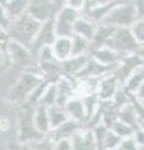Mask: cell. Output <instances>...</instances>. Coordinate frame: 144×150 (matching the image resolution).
Masks as SVG:
<instances>
[{
    "label": "cell",
    "mask_w": 144,
    "mask_h": 150,
    "mask_svg": "<svg viewBox=\"0 0 144 150\" xmlns=\"http://www.w3.org/2000/svg\"><path fill=\"white\" fill-rule=\"evenodd\" d=\"M134 139L138 144V149H144V129L143 128H139L134 131L133 134Z\"/></svg>",
    "instance_id": "60d3db41"
},
{
    "label": "cell",
    "mask_w": 144,
    "mask_h": 150,
    "mask_svg": "<svg viewBox=\"0 0 144 150\" xmlns=\"http://www.w3.org/2000/svg\"><path fill=\"white\" fill-rule=\"evenodd\" d=\"M57 100H58V91H57V83H53V84H49V86L46 88V90L44 93L43 98L39 104H43L45 106H53L57 104Z\"/></svg>",
    "instance_id": "4dcf8cb0"
},
{
    "label": "cell",
    "mask_w": 144,
    "mask_h": 150,
    "mask_svg": "<svg viewBox=\"0 0 144 150\" xmlns=\"http://www.w3.org/2000/svg\"><path fill=\"white\" fill-rule=\"evenodd\" d=\"M43 78L30 71H24L21 74L18 83L13 86V89L8 93L6 96L1 98L3 100H6L14 105H23L29 99L30 94L34 89L38 86V84L41 83Z\"/></svg>",
    "instance_id": "3957f363"
},
{
    "label": "cell",
    "mask_w": 144,
    "mask_h": 150,
    "mask_svg": "<svg viewBox=\"0 0 144 150\" xmlns=\"http://www.w3.org/2000/svg\"><path fill=\"white\" fill-rule=\"evenodd\" d=\"M60 9L57 6L54 0H30L28 6V14L36 20L45 23L55 19Z\"/></svg>",
    "instance_id": "52a82bcc"
},
{
    "label": "cell",
    "mask_w": 144,
    "mask_h": 150,
    "mask_svg": "<svg viewBox=\"0 0 144 150\" xmlns=\"http://www.w3.org/2000/svg\"><path fill=\"white\" fill-rule=\"evenodd\" d=\"M34 124L36 129L41 131L43 134H48L52 130V125H50V119H49V111L48 106L43 104H38L35 106L34 111Z\"/></svg>",
    "instance_id": "ffe728a7"
},
{
    "label": "cell",
    "mask_w": 144,
    "mask_h": 150,
    "mask_svg": "<svg viewBox=\"0 0 144 150\" xmlns=\"http://www.w3.org/2000/svg\"><path fill=\"white\" fill-rule=\"evenodd\" d=\"M49 81H46V80H41V83H39L38 84V86H36L34 90H33V93L30 94V96H29V99H28V104H31V105H38L39 103H40V100H41V98H43V95H44V93H45V90H46V88L49 86Z\"/></svg>",
    "instance_id": "1f68e13d"
},
{
    "label": "cell",
    "mask_w": 144,
    "mask_h": 150,
    "mask_svg": "<svg viewBox=\"0 0 144 150\" xmlns=\"http://www.w3.org/2000/svg\"><path fill=\"white\" fill-rule=\"evenodd\" d=\"M142 46H144V44H143V45H142Z\"/></svg>",
    "instance_id": "816d5d0a"
},
{
    "label": "cell",
    "mask_w": 144,
    "mask_h": 150,
    "mask_svg": "<svg viewBox=\"0 0 144 150\" xmlns=\"http://www.w3.org/2000/svg\"><path fill=\"white\" fill-rule=\"evenodd\" d=\"M49 111V119H50V125L53 128H57L60 124H63L64 121H67L69 119V115L65 110V108L59 106V105H53L48 108Z\"/></svg>",
    "instance_id": "484cf974"
},
{
    "label": "cell",
    "mask_w": 144,
    "mask_h": 150,
    "mask_svg": "<svg viewBox=\"0 0 144 150\" xmlns=\"http://www.w3.org/2000/svg\"><path fill=\"white\" fill-rule=\"evenodd\" d=\"M41 25H43L41 21L36 20L35 18L25 13L19 18L13 19L10 26L8 28V30L5 33L11 40H15L30 49V45L33 44Z\"/></svg>",
    "instance_id": "6da1fadb"
},
{
    "label": "cell",
    "mask_w": 144,
    "mask_h": 150,
    "mask_svg": "<svg viewBox=\"0 0 144 150\" xmlns=\"http://www.w3.org/2000/svg\"><path fill=\"white\" fill-rule=\"evenodd\" d=\"M119 85H120L119 79L117 78V75L113 71L104 75V76L100 79L99 88H98V95L100 98V100L113 99L114 94L117 91Z\"/></svg>",
    "instance_id": "2e32d148"
},
{
    "label": "cell",
    "mask_w": 144,
    "mask_h": 150,
    "mask_svg": "<svg viewBox=\"0 0 144 150\" xmlns=\"http://www.w3.org/2000/svg\"><path fill=\"white\" fill-rule=\"evenodd\" d=\"M54 20L55 19H52V20L43 23V25H41L39 33L36 34L33 44L30 45V51H31V54H33L36 63H38V54H39L40 49L46 45H53L54 41L57 40V38H58L57 33H55Z\"/></svg>",
    "instance_id": "ba28073f"
},
{
    "label": "cell",
    "mask_w": 144,
    "mask_h": 150,
    "mask_svg": "<svg viewBox=\"0 0 144 150\" xmlns=\"http://www.w3.org/2000/svg\"><path fill=\"white\" fill-rule=\"evenodd\" d=\"M143 104H144V101H143Z\"/></svg>",
    "instance_id": "f5cc1de1"
},
{
    "label": "cell",
    "mask_w": 144,
    "mask_h": 150,
    "mask_svg": "<svg viewBox=\"0 0 144 150\" xmlns=\"http://www.w3.org/2000/svg\"><path fill=\"white\" fill-rule=\"evenodd\" d=\"M24 70L15 65H10L5 69H1V98L6 96L13 86L18 83Z\"/></svg>",
    "instance_id": "9a60e30c"
},
{
    "label": "cell",
    "mask_w": 144,
    "mask_h": 150,
    "mask_svg": "<svg viewBox=\"0 0 144 150\" xmlns=\"http://www.w3.org/2000/svg\"><path fill=\"white\" fill-rule=\"evenodd\" d=\"M143 81H144V65L139 67L128 78V80L124 83V85L131 93H137V90L139 89V86L142 85Z\"/></svg>",
    "instance_id": "83f0119b"
},
{
    "label": "cell",
    "mask_w": 144,
    "mask_h": 150,
    "mask_svg": "<svg viewBox=\"0 0 144 150\" xmlns=\"http://www.w3.org/2000/svg\"><path fill=\"white\" fill-rule=\"evenodd\" d=\"M144 65V60L139 53H132L123 55L122 59L119 60V63L117 64V67L113 70V73L117 75V78L119 79L120 83H125L128 80V78L135 71V70Z\"/></svg>",
    "instance_id": "9c48e42d"
},
{
    "label": "cell",
    "mask_w": 144,
    "mask_h": 150,
    "mask_svg": "<svg viewBox=\"0 0 144 150\" xmlns=\"http://www.w3.org/2000/svg\"><path fill=\"white\" fill-rule=\"evenodd\" d=\"M96 28H98V23L92 21L90 19L80 15V18L78 19L75 25H74V33H77L79 35H83L88 40H92L96 31Z\"/></svg>",
    "instance_id": "7402d4cb"
},
{
    "label": "cell",
    "mask_w": 144,
    "mask_h": 150,
    "mask_svg": "<svg viewBox=\"0 0 144 150\" xmlns=\"http://www.w3.org/2000/svg\"><path fill=\"white\" fill-rule=\"evenodd\" d=\"M57 56L54 54L53 45H46L40 49L38 54V63H44V62H57ZM60 62V60H59Z\"/></svg>",
    "instance_id": "8d00e7d4"
},
{
    "label": "cell",
    "mask_w": 144,
    "mask_h": 150,
    "mask_svg": "<svg viewBox=\"0 0 144 150\" xmlns=\"http://www.w3.org/2000/svg\"><path fill=\"white\" fill-rule=\"evenodd\" d=\"M55 149L57 150H70L73 149L72 139H62L55 143Z\"/></svg>",
    "instance_id": "ab89813d"
},
{
    "label": "cell",
    "mask_w": 144,
    "mask_h": 150,
    "mask_svg": "<svg viewBox=\"0 0 144 150\" xmlns=\"http://www.w3.org/2000/svg\"><path fill=\"white\" fill-rule=\"evenodd\" d=\"M111 130H113L115 134H118L120 138H128V137H132V135L134 134V129L132 128V126L128 125L127 123H124V121H122L120 119H118L113 124Z\"/></svg>",
    "instance_id": "836d02e7"
},
{
    "label": "cell",
    "mask_w": 144,
    "mask_h": 150,
    "mask_svg": "<svg viewBox=\"0 0 144 150\" xmlns=\"http://www.w3.org/2000/svg\"><path fill=\"white\" fill-rule=\"evenodd\" d=\"M123 138H120L118 134H115L113 130L109 129V131L106 133V137L104 140V145H103V150H111V149H118L120 142Z\"/></svg>",
    "instance_id": "d590c367"
},
{
    "label": "cell",
    "mask_w": 144,
    "mask_h": 150,
    "mask_svg": "<svg viewBox=\"0 0 144 150\" xmlns=\"http://www.w3.org/2000/svg\"><path fill=\"white\" fill-rule=\"evenodd\" d=\"M113 101L119 108L125 105V104H128V103L131 101V91L125 88V85L123 83H120V85L118 86L117 91H115L114 96H113Z\"/></svg>",
    "instance_id": "d6a6232c"
},
{
    "label": "cell",
    "mask_w": 144,
    "mask_h": 150,
    "mask_svg": "<svg viewBox=\"0 0 144 150\" xmlns=\"http://www.w3.org/2000/svg\"><path fill=\"white\" fill-rule=\"evenodd\" d=\"M137 20H138V14L135 5H134L132 0H128V1L119 3L118 5H115L101 23L115 28H122V26H132Z\"/></svg>",
    "instance_id": "5b68a950"
},
{
    "label": "cell",
    "mask_w": 144,
    "mask_h": 150,
    "mask_svg": "<svg viewBox=\"0 0 144 150\" xmlns=\"http://www.w3.org/2000/svg\"><path fill=\"white\" fill-rule=\"evenodd\" d=\"M55 1V4H57V6L59 8V9H63L64 6L67 5V1L68 0H54Z\"/></svg>",
    "instance_id": "bcb514c9"
},
{
    "label": "cell",
    "mask_w": 144,
    "mask_h": 150,
    "mask_svg": "<svg viewBox=\"0 0 144 150\" xmlns=\"http://www.w3.org/2000/svg\"><path fill=\"white\" fill-rule=\"evenodd\" d=\"M124 3V1H123ZM119 1H111V3H106V4H99L96 5L95 8L90 9L89 11H85V13H82V16L90 19L92 21H95V23H101L104 20V18L108 15V14L111 11L115 5H118Z\"/></svg>",
    "instance_id": "44dd1931"
},
{
    "label": "cell",
    "mask_w": 144,
    "mask_h": 150,
    "mask_svg": "<svg viewBox=\"0 0 144 150\" xmlns=\"http://www.w3.org/2000/svg\"><path fill=\"white\" fill-rule=\"evenodd\" d=\"M117 28L115 26H111V25H106V24H103V23H99L98 24V28H96V31L93 39L90 40V50L89 53L92 54L94 50L96 49H100L105 46L106 41L109 40V38L113 35V33L115 31Z\"/></svg>",
    "instance_id": "e0dca14e"
},
{
    "label": "cell",
    "mask_w": 144,
    "mask_h": 150,
    "mask_svg": "<svg viewBox=\"0 0 144 150\" xmlns=\"http://www.w3.org/2000/svg\"><path fill=\"white\" fill-rule=\"evenodd\" d=\"M90 58H92V54L87 53V54H82L77 56H70L67 60L62 62L64 75L65 76H70V78H75L82 71V69L85 67V64L89 62Z\"/></svg>",
    "instance_id": "5bb4252c"
},
{
    "label": "cell",
    "mask_w": 144,
    "mask_h": 150,
    "mask_svg": "<svg viewBox=\"0 0 144 150\" xmlns=\"http://www.w3.org/2000/svg\"><path fill=\"white\" fill-rule=\"evenodd\" d=\"M111 1H119V3H123V1H128V0H100V4H106V3H111Z\"/></svg>",
    "instance_id": "7dc6e473"
},
{
    "label": "cell",
    "mask_w": 144,
    "mask_h": 150,
    "mask_svg": "<svg viewBox=\"0 0 144 150\" xmlns=\"http://www.w3.org/2000/svg\"><path fill=\"white\" fill-rule=\"evenodd\" d=\"M138 53H139V55L143 58V60H144V46H140V49L138 50Z\"/></svg>",
    "instance_id": "c3c4849f"
},
{
    "label": "cell",
    "mask_w": 144,
    "mask_h": 150,
    "mask_svg": "<svg viewBox=\"0 0 144 150\" xmlns=\"http://www.w3.org/2000/svg\"><path fill=\"white\" fill-rule=\"evenodd\" d=\"M131 29L133 31L134 36H135V39L138 40V43L143 45L144 44V19H138L131 26Z\"/></svg>",
    "instance_id": "74e56055"
},
{
    "label": "cell",
    "mask_w": 144,
    "mask_h": 150,
    "mask_svg": "<svg viewBox=\"0 0 144 150\" xmlns=\"http://www.w3.org/2000/svg\"><path fill=\"white\" fill-rule=\"evenodd\" d=\"M73 149L75 150H94L98 149L93 129H79L72 138Z\"/></svg>",
    "instance_id": "7c38bea8"
},
{
    "label": "cell",
    "mask_w": 144,
    "mask_h": 150,
    "mask_svg": "<svg viewBox=\"0 0 144 150\" xmlns=\"http://www.w3.org/2000/svg\"><path fill=\"white\" fill-rule=\"evenodd\" d=\"M9 1V0H0V3H1V5H4V4H6Z\"/></svg>",
    "instance_id": "681fc988"
},
{
    "label": "cell",
    "mask_w": 144,
    "mask_h": 150,
    "mask_svg": "<svg viewBox=\"0 0 144 150\" xmlns=\"http://www.w3.org/2000/svg\"><path fill=\"white\" fill-rule=\"evenodd\" d=\"M82 100H83V104H84L85 108V112H87V120L92 118L93 114L95 112L96 108L99 105V101H100V98L98 95V91L96 93H92V94H87V95H83L82 96ZM85 120V121H87Z\"/></svg>",
    "instance_id": "f1b7e54d"
},
{
    "label": "cell",
    "mask_w": 144,
    "mask_h": 150,
    "mask_svg": "<svg viewBox=\"0 0 144 150\" xmlns=\"http://www.w3.org/2000/svg\"><path fill=\"white\" fill-rule=\"evenodd\" d=\"M105 46L115 50L122 55H127L132 53H138L142 45L135 39L131 26H122L115 29L113 35L106 41Z\"/></svg>",
    "instance_id": "277c9868"
},
{
    "label": "cell",
    "mask_w": 144,
    "mask_h": 150,
    "mask_svg": "<svg viewBox=\"0 0 144 150\" xmlns=\"http://www.w3.org/2000/svg\"><path fill=\"white\" fill-rule=\"evenodd\" d=\"M30 0H9L6 4L1 5V10L5 11L11 19H16L28 11Z\"/></svg>",
    "instance_id": "cb8c5ba5"
},
{
    "label": "cell",
    "mask_w": 144,
    "mask_h": 150,
    "mask_svg": "<svg viewBox=\"0 0 144 150\" xmlns=\"http://www.w3.org/2000/svg\"><path fill=\"white\" fill-rule=\"evenodd\" d=\"M67 5L68 6H72L74 9H77V10H83V8H84V0H68L67 1Z\"/></svg>",
    "instance_id": "ee69618b"
},
{
    "label": "cell",
    "mask_w": 144,
    "mask_h": 150,
    "mask_svg": "<svg viewBox=\"0 0 144 150\" xmlns=\"http://www.w3.org/2000/svg\"><path fill=\"white\" fill-rule=\"evenodd\" d=\"M34 111L35 105L28 104V103L18 105V140L23 146H25L30 142L44 138L46 135L36 129L34 124Z\"/></svg>",
    "instance_id": "7a4b0ae2"
},
{
    "label": "cell",
    "mask_w": 144,
    "mask_h": 150,
    "mask_svg": "<svg viewBox=\"0 0 144 150\" xmlns=\"http://www.w3.org/2000/svg\"><path fill=\"white\" fill-rule=\"evenodd\" d=\"M82 128H83L82 123L69 118L67 121H64L63 124H60L59 126H57V128H53L48 133V135L57 143L62 139H72L73 135Z\"/></svg>",
    "instance_id": "8fae6325"
},
{
    "label": "cell",
    "mask_w": 144,
    "mask_h": 150,
    "mask_svg": "<svg viewBox=\"0 0 144 150\" xmlns=\"http://www.w3.org/2000/svg\"><path fill=\"white\" fill-rule=\"evenodd\" d=\"M24 149H35V150H50L55 149V142L49 137L48 134L44 138H41L39 140H34V142L28 143Z\"/></svg>",
    "instance_id": "f546056e"
},
{
    "label": "cell",
    "mask_w": 144,
    "mask_h": 150,
    "mask_svg": "<svg viewBox=\"0 0 144 150\" xmlns=\"http://www.w3.org/2000/svg\"><path fill=\"white\" fill-rule=\"evenodd\" d=\"M117 64L106 65V64L98 62V60L92 56L89 59V62L85 64V67L82 69V71L79 73L75 78H84V76H99V78H101V76H104V75L113 71L115 69V67H117Z\"/></svg>",
    "instance_id": "4fadbf2b"
},
{
    "label": "cell",
    "mask_w": 144,
    "mask_h": 150,
    "mask_svg": "<svg viewBox=\"0 0 144 150\" xmlns=\"http://www.w3.org/2000/svg\"><path fill=\"white\" fill-rule=\"evenodd\" d=\"M72 43H73L72 56H77V55L89 53V50H90V40H88L87 38H84L83 35H79V34H77V33H74L73 36H72Z\"/></svg>",
    "instance_id": "4316f807"
},
{
    "label": "cell",
    "mask_w": 144,
    "mask_h": 150,
    "mask_svg": "<svg viewBox=\"0 0 144 150\" xmlns=\"http://www.w3.org/2000/svg\"><path fill=\"white\" fill-rule=\"evenodd\" d=\"M140 128L144 129V120H140Z\"/></svg>",
    "instance_id": "f907efd6"
},
{
    "label": "cell",
    "mask_w": 144,
    "mask_h": 150,
    "mask_svg": "<svg viewBox=\"0 0 144 150\" xmlns=\"http://www.w3.org/2000/svg\"><path fill=\"white\" fill-rule=\"evenodd\" d=\"M72 36H58L57 40L53 44V50L57 59L60 62H64L72 56Z\"/></svg>",
    "instance_id": "d6986e66"
},
{
    "label": "cell",
    "mask_w": 144,
    "mask_h": 150,
    "mask_svg": "<svg viewBox=\"0 0 144 150\" xmlns=\"http://www.w3.org/2000/svg\"><path fill=\"white\" fill-rule=\"evenodd\" d=\"M135 5L138 19H144V0H132Z\"/></svg>",
    "instance_id": "b9f144b4"
},
{
    "label": "cell",
    "mask_w": 144,
    "mask_h": 150,
    "mask_svg": "<svg viewBox=\"0 0 144 150\" xmlns=\"http://www.w3.org/2000/svg\"><path fill=\"white\" fill-rule=\"evenodd\" d=\"M135 95H137L142 101H144V81L142 83V85L139 86V89H138L137 93H135Z\"/></svg>",
    "instance_id": "f6af8a7d"
},
{
    "label": "cell",
    "mask_w": 144,
    "mask_h": 150,
    "mask_svg": "<svg viewBox=\"0 0 144 150\" xmlns=\"http://www.w3.org/2000/svg\"><path fill=\"white\" fill-rule=\"evenodd\" d=\"M100 4V0H84V8H83L82 13H85V11H89L90 9L95 8L96 5Z\"/></svg>",
    "instance_id": "7bdbcfd3"
},
{
    "label": "cell",
    "mask_w": 144,
    "mask_h": 150,
    "mask_svg": "<svg viewBox=\"0 0 144 150\" xmlns=\"http://www.w3.org/2000/svg\"><path fill=\"white\" fill-rule=\"evenodd\" d=\"M118 149L119 150H137L138 144L135 142V139H134V137L132 135V137H128V138H123Z\"/></svg>",
    "instance_id": "f35d334b"
},
{
    "label": "cell",
    "mask_w": 144,
    "mask_h": 150,
    "mask_svg": "<svg viewBox=\"0 0 144 150\" xmlns=\"http://www.w3.org/2000/svg\"><path fill=\"white\" fill-rule=\"evenodd\" d=\"M57 91H58V100L57 105L65 108L68 100H70L73 96L78 95L77 93V78L64 76L57 83Z\"/></svg>",
    "instance_id": "30bf717a"
},
{
    "label": "cell",
    "mask_w": 144,
    "mask_h": 150,
    "mask_svg": "<svg viewBox=\"0 0 144 150\" xmlns=\"http://www.w3.org/2000/svg\"><path fill=\"white\" fill-rule=\"evenodd\" d=\"M82 15L80 10H77L72 6L65 5L60 9L57 18L54 20L55 33L57 36H73L74 34V25Z\"/></svg>",
    "instance_id": "8992f818"
},
{
    "label": "cell",
    "mask_w": 144,
    "mask_h": 150,
    "mask_svg": "<svg viewBox=\"0 0 144 150\" xmlns=\"http://www.w3.org/2000/svg\"><path fill=\"white\" fill-rule=\"evenodd\" d=\"M65 110L68 112L69 118H72L74 120L79 121V123L84 124L87 120V112H85V108L83 104L82 96H73L70 100H68L65 104Z\"/></svg>",
    "instance_id": "ac0fdd59"
},
{
    "label": "cell",
    "mask_w": 144,
    "mask_h": 150,
    "mask_svg": "<svg viewBox=\"0 0 144 150\" xmlns=\"http://www.w3.org/2000/svg\"><path fill=\"white\" fill-rule=\"evenodd\" d=\"M108 131H109V128L103 123L96 125L95 128H93V133H94V137H95L98 150H103L104 140H105V137H106V133H108Z\"/></svg>",
    "instance_id": "e575fe53"
},
{
    "label": "cell",
    "mask_w": 144,
    "mask_h": 150,
    "mask_svg": "<svg viewBox=\"0 0 144 150\" xmlns=\"http://www.w3.org/2000/svg\"><path fill=\"white\" fill-rule=\"evenodd\" d=\"M92 56L94 59H96L98 62L106 64V65H114L119 63V60L122 59V54L117 53L115 50L108 48V46H103L100 49H96L92 53Z\"/></svg>",
    "instance_id": "603a6c76"
},
{
    "label": "cell",
    "mask_w": 144,
    "mask_h": 150,
    "mask_svg": "<svg viewBox=\"0 0 144 150\" xmlns=\"http://www.w3.org/2000/svg\"><path fill=\"white\" fill-rule=\"evenodd\" d=\"M119 119L124 121V123H127L128 125H131L134 129V131L140 128V119H139L135 109H134V106L132 105V103H128V104L120 106Z\"/></svg>",
    "instance_id": "d4e9b609"
}]
</instances>
